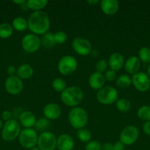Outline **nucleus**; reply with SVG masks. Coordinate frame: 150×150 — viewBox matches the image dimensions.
I'll return each mask as SVG.
<instances>
[{"label":"nucleus","instance_id":"obj_1","mask_svg":"<svg viewBox=\"0 0 150 150\" xmlns=\"http://www.w3.org/2000/svg\"><path fill=\"white\" fill-rule=\"evenodd\" d=\"M28 29L36 35H44L50 27V19L44 10L33 12L28 18Z\"/></svg>","mask_w":150,"mask_h":150},{"label":"nucleus","instance_id":"obj_2","mask_svg":"<svg viewBox=\"0 0 150 150\" xmlns=\"http://www.w3.org/2000/svg\"><path fill=\"white\" fill-rule=\"evenodd\" d=\"M84 94L81 88L76 86H71L61 92L60 100L64 105L69 107H77L83 100Z\"/></svg>","mask_w":150,"mask_h":150},{"label":"nucleus","instance_id":"obj_3","mask_svg":"<svg viewBox=\"0 0 150 150\" xmlns=\"http://www.w3.org/2000/svg\"><path fill=\"white\" fill-rule=\"evenodd\" d=\"M68 120L71 126L78 130L79 129L84 128L88 124V113L81 107H74L69 111Z\"/></svg>","mask_w":150,"mask_h":150},{"label":"nucleus","instance_id":"obj_4","mask_svg":"<svg viewBox=\"0 0 150 150\" xmlns=\"http://www.w3.org/2000/svg\"><path fill=\"white\" fill-rule=\"evenodd\" d=\"M21 129V125L16 120L12 119L9 121L5 122L1 129V138L7 142L14 141L19 137Z\"/></svg>","mask_w":150,"mask_h":150},{"label":"nucleus","instance_id":"obj_5","mask_svg":"<svg viewBox=\"0 0 150 150\" xmlns=\"http://www.w3.org/2000/svg\"><path fill=\"white\" fill-rule=\"evenodd\" d=\"M96 100L103 105H111L119 100V92L113 86H104L97 92Z\"/></svg>","mask_w":150,"mask_h":150},{"label":"nucleus","instance_id":"obj_6","mask_svg":"<svg viewBox=\"0 0 150 150\" xmlns=\"http://www.w3.org/2000/svg\"><path fill=\"white\" fill-rule=\"evenodd\" d=\"M38 139V133L33 128L23 129L19 136V141L21 146L26 149H30L36 146Z\"/></svg>","mask_w":150,"mask_h":150},{"label":"nucleus","instance_id":"obj_7","mask_svg":"<svg viewBox=\"0 0 150 150\" xmlns=\"http://www.w3.org/2000/svg\"><path fill=\"white\" fill-rule=\"evenodd\" d=\"M78 63L76 59L71 55L63 56L59 60L57 69L63 76H70L76 71Z\"/></svg>","mask_w":150,"mask_h":150},{"label":"nucleus","instance_id":"obj_8","mask_svg":"<svg viewBox=\"0 0 150 150\" xmlns=\"http://www.w3.org/2000/svg\"><path fill=\"white\" fill-rule=\"evenodd\" d=\"M57 139L51 132H43L38 136L37 145L41 150H54L57 148Z\"/></svg>","mask_w":150,"mask_h":150},{"label":"nucleus","instance_id":"obj_9","mask_svg":"<svg viewBox=\"0 0 150 150\" xmlns=\"http://www.w3.org/2000/svg\"><path fill=\"white\" fill-rule=\"evenodd\" d=\"M41 45V39L35 34H26L21 40V47L25 52L33 54L36 52Z\"/></svg>","mask_w":150,"mask_h":150},{"label":"nucleus","instance_id":"obj_10","mask_svg":"<svg viewBox=\"0 0 150 150\" xmlns=\"http://www.w3.org/2000/svg\"><path fill=\"white\" fill-rule=\"evenodd\" d=\"M139 136V130L134 125H127L121 130L119 141L124 145H132L136 142Z\"/></svg>","mask_w":150,"mask_h":150},{"label":"nucleus","instance_id":"obj_11","mask_svg":"<svg viewBox=\"0 0 150 150\" xmlns=\"http://www.w3.org/2000/svg\"><path fill=\"white\" fill-rule=\"evenodd\" d=\"M71 46L75 53L82 57L89 55L93 51L92 44L88 40L84 38H74L72 41Z\"/></svg>","mask_w":150,"mask_h":150},{"label":"nucleus","instance_id":"obj_12","mask_svg":"<svg viewBox=\"0 0 150 150\" xmlns=\"http://www.w3.org/2000/svg\"><path fill=\"white\" fill-rule=\"evenodd\" d=\"M132 84L138 91L145 92L150 88V78L146 73L144 72H138L132 76Z\"/></svg>","mask_w":150,"mask_h":150},{"label":"nucleus","instance_id":"obj_13","mask_svg":"<svg viewBox=\"0 0 150 150\" xmlns=\"http://www.w3.org/2000/svg\"><path fill=\"white\" fill-rule=\"evenodd\" d=\"M22 80L17 76H9L4 82V88L7 93L12 95H18L23 90Z\"/></svg>","mask_w":150,"mask_h":150},{"label":"nucleus","instance_id":"obj_14","mask_svg":"<svg viewBox=\"0 0 150 150\" xmlns=\"http://www.w3.org/2000/svg\"><path fill=\"white\" fill-rule=\"evenodd\" d=\"M43 114L45 118L49 120H58L61 116V108L58 104L55 103H48L44 106Z\"/></svg>","mask_w":150,"mask_h":150},{"label":"nucleus","instance_id":"obj_15","mask_svg":"<svg viewBox=\"0 0 150 150\" xmlns=\"http://www.w3.org/2000/svg\"><path fill=\"white\" fill-rule=\"evenodd\" d=\"M141 66V62L140 61L139 58L135 56H131L126 60L124 67L125 71L128 74H131L133 76L139 72Z\"/></svg>","mask_w":150,"mask_h":150},{"label":"nucleus","instance_id":"obj_16","mask_svg":"<svg viewBox=\"0 0 150 150\" xmlns=\"http://www.w3.org/2000/svg\"><path fill=\"white\" fill-rule=\"evenodd\" d=\"M100 7L103 13L107 16H113L118 12L119 3L117 0H101Z\"/></svg>","mask_w":150,"mask_h":150},{"label":"nucleus","instance_id":"obj_17","mask_svg":"<svg viewBox=\"0 0 150 150\" xmlns=\"http://www.w3.org/2000/svg\"><path fill=\"white\" fill-rule=\"evenodd\" d=\"M74 146V139L69 134H61L57 139V148L58 150H72Z\"/></svg>","mask_w":150,"mask_h":150},{"label":"nucleus","instance_id":"obj_18","mask_svg":"<svg viewBox=\"0 0 150 150\" xmlns=\"http://www.w3.org/2000/svg\"><path fill=\"white\" fill-rule=\"evenodd\" d=\"M105 79L104 77V75L101 73L94 72L91 73L89 76L88 79V83L91 88H92L94 90H100L101 88H103L105 84Z\"/></svg>","mask_w":150,"mask_h":150},{"label":"nucleus","instance_id":"obj_19","mask_svg":"<svg viewBox=\"0 0 150 150\" xmlns=\"http://www.w3.org/2000/svg\"><path fill=\"white\" fill-rule=\"evenodd\" d=\"M124 58L121 54L119 52H115L110 55L108 59V66L110 69L118 71L120 70L124 65Z\"/></svg>","mask_w":150,"mask_h":150},{"label":"nucleus","instance_id":"obj_20","mask_svg":"<svg viewBox=\"0 0 150 150\" xmlns=\"http://www.w3.org/2000/svg\"><path fill=\"white\" fill-rule=\"evenodd\" d=\"M19 121L24 128H32L36 123V116L32 111H25L21 114Z\"/></svg>","mask_w":150,"mask_h":150},{"label":"nucleus","instance_id":"obj_21","mask_svg":"<svg viewBox=\"0 0 150 150\" xmlns=\"http://www.w3.org/2000/svg\"><path fill=\"white\" fill-rule=\"evenodd\" d=\"M34 74V70L29 64H22L16 70V76L21 80H26L32 78Z\"/></svg>","mask_w":150,"mask_h":150},{"label":"nucleus","instance_id":"obj_22","mask_svg":"<svg viewBox=\"0 0 150 150\" xmlns=\"http://www.w3.org/2000/svg\"><path fill=\"white\" fill-rule=\"evenodd\" d=\"M12 26L13 29L18 32H24L28 29V22L26 18L21 16L15 18L12 22Z\"/></svg>","mask_w":150,"mask_h":150},{"label":"nucleus","instance_id":"obj_23","mask_svg":"<svg viewBox=\"0 0 150 150\" xmlns=\"http://www.w3.org/2000/svg\"><path fill=\"white\" fill-rule=\"evenodd\" d=\"M48 3L47 0H28L26 1L29 10H34V12L42 10L46 7Z\"/></svg>","mask_w":150,"mask_h":150},{"label":"nucleus","instance_id":"obj_24","mask_svg":"<svg viewBox=\"0 0 150 150\" xmlns=\"http://www.w3.org/2000/svg\"><path fill=\"white\" fill-rule=\"evenodd\" d=\"M116 84L121 89H126L132 84V78L127 74L120 75L116 79Z\"/></svg>","mask_w":150,"mask_h":150},{"label":"nucleus","instance_id":"obj_25","mask_svg":"<svg viewBox=\"0 0 150 150\" xmlns=\"http://www.w3.org/2000/svg\"><path fill=\"white\" fill-rule=\"evenodd\" d=\"M41 45L46 48H51L55 46L56 42L54 41V34L47 32L45 35L42 36V38L41 39Z\"/></svg>","mask_w":150,"mask_h":150},{"label":"nucleus","instance_id":"obj_26","mask_svg":"<svg viewBox=\"0 0 150 150\" xmlns=\"http://www.w3.org/2000/svg\"><path fill=\"white\" fill-rule=\"evenodd\" d=\"M13 33V28L8 23H2L0 24V38L7 39L10 38Z\"/></svg>","mask_w":150,"mask_h":150},{"label":"nucleus","instance_id":"obj_27","mask_svg":"<svg viewBox=\"0 0 150 150\" xmlns=\"http://www.w3.org/2000/svg\"><path fill=\"white\" fill-rule=\"evenodd\" d=\"M137 116L142 121H150V106L149 105H143L137 112Z\"/></svg>","mask_w":150,"mask_h":150},{"label":"nucleus","instance_id":"obj_28","mask_svg":"<svg viewBox=\"0 0 150 150\" xmlns=\"http://www.w3.org/2000/svg\"><path fill=\"white\" fill-rule=\"evenodd\" d=\"M50 126V120H47L45 117H42L37 120L36 123L35 125V128L36 131L45 132L47 131V129Z\"/></svg>","mask_w":150,"mask_h":150},{"label":"nucleus","instance_id":"obj_29","mask_svg":"<svg viewBox=\"0 0 150 150\" xmlns=\"http://www.w3.org/2000/svg\"><path fill=\"white\" fill-rule=\"evenodd\" d=\"M116 108L119 110L120 112L126 113L129 111L131 108V103L126 98H121L119 99L116 103Z\"/></svg>","mask_w":150,"mask_h":150},{"label":"nucleus","instance_id":"obj_30","mask_svg":"<svg viewBox=\"0 0 150 150\" xmlns=\"http://www.w3.org/2000/svg\"><path fill=\"white\" fill-rule=\"evenodd\" d=\"M51 86L54 91L57 92H63L66 89V82L62 78H56L53 80Z\"/></svg>","mask_w":150,"mask_h":150},{"label":"nucleus","instance_id":"obj_31","mask_svg":"<svg viewBox=\"0 0 150 150\" xmlns=\"http://www.w3.org/2000/svg\"><path fill=\"white\" fill-rule=\"evenodd\" d=\"M77 138L79 141L84 143H88V142H91V139H92V134L86 128H82L77 130Z\"/></svg>","mask_w":150,"mask_h":150},{"label":"nucleus","instance_id":"obj_32","mask_svg":"<svg viewBox=\"0 0 150 150\" xmlns=\"http://www.w3.org/2000/svg\"><path fill=\"white\" fill-rule=\"evenodd\" d=\"M138 58L141 62L150 64V48L142 47L138 51Z\"/></svg>","mask_w":150,"mask_h":150},{"label":"nucleus","instance_id":"obj_33","mask_svg":"<svg viewBox=\"0 0 150 150\" xmlns=\"http://www.w3.org/2000/svg\"><path fill=\"white\" fill-rule=\"evenodd\" d=\"M54 38L56 44H63L66 42L68 36L66 32L63 31H59L54 34Z\"/></svg>","mask_w":150,"mask_h":150},{"label":"nucleus","instance_id":"obj_34","mask_svg":"<svg viewBox=\"0 0 150 150\" xmlns=\"http://www.w3.org/2000/svg\"><path fill=\"white\" fill-rule=\"evenodd\" d=\"M107 67H108V63L106 60L100 59L96 64V70L97 73H99L102 74L103 73H105L107 71Z\"/></svg>","mask_w":150,"mask_h":150},{"label":"nucleus","instance_id":"obj_35","mask_svg":"<svg viewBox=\"0 0 150 150\" xmlns=\"http://www.w3.org/2000/svg\"><path fill=\"white\" fill-rule=\"evenodd\" d=\"M101 144L96 141H91L85 146V150H101Z\"/></svg>","mask_w":150,"mask_h":150},{"label":"nucleus","instance_id":"obj_36","mask_svg":"<svg viewBox=\"0 0 150 150\" xmlns=\"http://www.w3.org/2000/svg\"><path fill=\"white\" fill-rule=\"evenodd\" d=\"M104 79H105V81H109V82L113 81L116 80V79H117L116 71L111 70V69H110V70H107V71L104 73Z\"/></svg>","mask_w":150,"mask_h":150},{"label":"nucleus","instance_id":"obj_37","mask_svg":"<svg viewBox=\"0 0 150 150\" xmlns=\"http://www.w3.org/2000/svg\"><path fill=\"white\" fill-rule=\"evenodd\" d=\"M12 117H13L12 113L10 112V111H7V110L4 111L2 112V114H1V117H2V119L5 122H7L9 121V120H12Z\"/></svg>","mask_w":150,"mask_h":150},{"label":"nucleus","instance_id":"obj_38","mask_svg":"<svg viewBox=\"0 0 150 150\" xmlns=\"http://www.w3.org/2000/svg\"><path fill=\"white\" fill-rule=\"evenodd\" d=\"M143 131L147 136H150V121L146 122L143 125Z\"/></svg>","mask_w":150,"mask_h":150},{"label":"nucleus","instance_id":"obj_39","mask_svg":"<svg viewBox=\"0 0 150 150\" xmlns=\"http://www.w3.org/2000/svg\"><path fill=\"white\" fill-rule=\"evenodd\" d=\"M124 146L120 141L116 142L113 144V150H124Z\"/></svg>","mask_w":150,"mask_h":150},{"label":"nucleus","instance_id":"obj_40","mask_svg":"<svg viewBox=\"0 0 150 150\" xmlns=\"http://www.w3.org/2000/svg\"><path fill=\"white\" fill-rule=\"evenodd\" d=\"M16 70H17V69H16L14 66L10 65V66H8V67H7V73L10 76H16Z\"/></svg>","mask_w":150,"mask_h":150},{"label":"nucleus","instance_id":"obj_41","mask_svg":"<svg viewBox=\"0 0 150 150\" xmlns=\"http://www.w3.org/2000/svg\"><path fill=\"white\" fill-rule=\"evenodd\" d=\"M101 150H113V144L107 142L103 144H101Z\"/></svg>","mask_w":150,"mask_h":150},{"label":"nucleus","instance_id":"obj_42","mask_svg":"<svg viewBox=\"0 0 150 150\" xmlns=\"http://www.w3.org/2000/svg\"><path fill=\"white\" fill-rule=\"evenodd\" d=\"M13 2L14 3V4H17V5L21 6L22 4H24V3H26V0H13Z\"/></svg>","mask_w":150,"mask_h":150},{"label":"nucleus","instance_id":"obj_43","mask_svg":"<svg viewBox=\"0 0 150 150\" xmlns=\"http://www.w3.org/2000/svg\"><path fill=\"white\" fill-rule=\"evenodd\" d=\"M87 3L91 6H94L96 4L100 3V1L99 0H88V1H87Z\"/></svg>","mask_w":150,"mask_h":150},{"label":"nucleus","instance_id":"obj_44","mask_svg":"<svg viewBox=\"0 0 150 150\" xmlns=\"http://www.w3.org/2000/svg\"><path fill=\"white\" fill-rule=\"evenodd\" d=\"M20 7H21V8L23 10H24V11H25V10H29V7H28L26 2L24 3V4H22V5L20 6Z\"/></svg>","mask_w":150,"mask_h":150},{"label":"nucleus","instance_id":"obj_45","mask_svg":"<svg viewBox=\"0 0 150 150\" xmlns=\"http://www.w3.org/2000/svg\"><path fill=\"white\" fill-rule=\"evenodd\" d=\"M146 74L148 75L149 77L150 78V64H149V65L148 68H147V73H146Z\"/></svg>","mask_w":150,"mask_h":150},{"label":"nucleus","instance_id":"obj_46","mask_svg":"<svg viewBox=\"0 0 150 150\" xmlns=\"http://www.w3.org/2000/svg\"><path fill=\"white\" fill-rule=\"evenodd\" d=\"M3 125H3L2 121H1V120H0V130H1V129H2Z\"/></svg>","mask_w":150,"mask_h":150},{"label":"nucleus","instance_id":"obj_47","mask_svg":"<svg viewBox=\"0 0 150 150\" xmlns=\"http://www.w3.org/2000/svg\"><path fill=\"white\" fill-rule=\"evenodd\" d=\"M29 150H41V149H40L38 146H35V147L32 148V149H30Z\"/></svg>","mask_w":150,"mask_h":150}]
</instances>
